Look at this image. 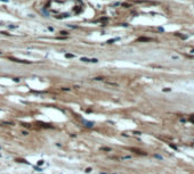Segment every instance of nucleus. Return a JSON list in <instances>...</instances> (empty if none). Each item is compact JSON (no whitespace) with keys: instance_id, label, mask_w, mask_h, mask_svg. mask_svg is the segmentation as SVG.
Segmentation results:
<instances>
[{"instance_id":"1","label":"nucleus","mask_w":194,"mask_h":174,"mask_svg":"<svg viewBox=\"0 0 194 174\" xmlns=\"http://www.w3.org/2000/svg\"><path fill=\"white\" fill-rule=\"evenodd\" d=\"M81 60L82 61H88V63H97L98 61V59H88V58H81Z\"/></svg>"},{"instance_id":"2","label":"nucleus","mask_w":194,"mask_h":174,"mask_svg":"<svg viewBox=\"0 0 194 174\" xmlns=\"http://www.w3.org/2000/svg\"><path fill=\"white\" fill-rule=\"evenodd\" d=\"M139 41H151V39H148V38H141Z\"/></svg>"},{"instance_id":"3","label":"nucleus","mask_w":194,"mask_h":174,"mask_svg":"<svg viewBox=\"0 0 194 174\" xmlns=\"http://www.w3.org/2000/svg\"><path fill=\"white\" fill-rule=\"evenodd\" d=\"M189 121H191V122H193V123H194V118H193V117H189Z\"/></svg>"},{"instance_id":"4","label":"nucleus","mask_w":194,"mask_h":174,"mask_svg":"<svg viewBox=\"0 0 194 174\" xmlns=\"http://www.w3.org/2000/svg\"><path fill=\"white\" fill-rule=\"evenodd\" d=\"M4 1H6V2H7V1H8V0H4Z\"/></svg>"}]
</instances>
